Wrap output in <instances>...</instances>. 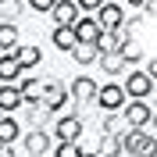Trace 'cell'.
<instances>
[{
	"label": "cell",
	"instance_id": "obj_19",
	"mask_svg": "<svg viewBox=\"0 0 157 157\" xmlns=\"http://www.w3.org/2000/svg\"><path fill=\"white\" fill-rule=\"evenodd\" d=\"M14 57L21 61V68H25V71H32V68H39L43 50H39V47H18V54H14Z\"/></svg>",
	"mask_w": 157,
	"mask_h": 157
},
{
	"label": "cell",
	"instance_id": "obj_29",
	"mask_svg": "<svg viewBox=\"0 0 157 157\" xmlns=\"http://www.w3.org/2000/svg\"><path fill=\"white\" fill-rule=\"evenodd\" d=\"M0 157H14V147H11V143H4V150H0Z\"/></svg>",
	"mask_w": 157,
	"mask_h": 157
},
{
	"label": "cell",
	"instance_id": "obj_3",
	"mask_svg": "<svg viewBox=\"0 0 157 157\" xmlns=\"http://www.w3.org/2000/svg\"><path fill=\"white\" fill-rule=\"evenodd\" d=\"M121 118H125L132 128H147L154 121V107H150L147 100H128L125 107H121Z\"/></svg>",
	"mask_w": 157,
	"mask_h": 157
},
{
	"label": "cell",
	"instance_id": "obj_26",
	"mask_svg": "<svg viewBox=\"0 0 157 157\" xmlns=\"http://www.w3.org/2000/svg\"><path fill=\"white\" fill-rule=\"evenodd\" d=\"M78 4V11H82V14H97L100 7H104V0H75Z\"/></svg>",
	"mask_w": 157,
	"mask_h": 157
},
{
	"label": "cell",
	"instance_id": "obj_25",
	"mask_svg": "<svg viewBox=\"0 0 157 157\" xmlns=\"http://www.w3.org/2000/svg\"><path fill=\"white\" fill-rule=\"evenodd\" d=\"M57 4H61V0H29V7H32V11H39V14H50Z\"/></svg>",
	"mask_w": 157,
	"mask_h": 157
},
{
	"label": "cell",
	"instance_id": "obj_9",
	"mask_svg": "<svg viewBox=\"0 0 157 157\" xmlns=\"http://www.w3.org/2000/svg\"><path fill=\"white\" fill-rule=\"evenodd\" d=\"M18 107H25V93H21V86L4 82V86H0V111L11 114V111H18Z\"/></svg>",
	"mask_w": 157,
	"mask_h": 157
},
{
	"label": "cell",
	"instance_id": "obj_20",
	"mask_svg": "<svg viewBox=\"0 0 157 157\" xmlns=\"http://www.w3.org/2000/svg\"><path fill=\"white\" fill-rule=\"evenodd\" d=\"M143 136H147V132H143V128H132V125L121 132V143H125V154H128V157H136V150H139V143H143Z\"/></svg>",
	"mask_w": 157,
	"mask_h": 157
},
{
	"label": "cell",
	"instance_id": "obj_28",
	"mask_svg": "<svg viewBox=\"0 0 157 157\" xmlns=\"http://www.w3.org/2000/svg\"><path fill=\"white\" fill-rule=\"evenodd\" d=\"M125 4H128L132 11H147V4H150V0H125Z\"/></svg>",
	"mask_w": 157,
	"mask_h": 157
},
{
	"label": "cell",
	"instance_id": "obj_1",
	"mask_svg": "<svg viewBox=\"0 0 157 157\" xmlns=\"http://www.w3.org/2000/svg\"><path fill=\"white\" fill-rule=\"evenodd\" d=\"M97 104L104 107V114H114V111H121L128 104V93H125V86L121 82H107V86H100V93H97Z\"/></svg>",
	"mask_w": 157,
	"mask_h": 157
},
{
	"label": "cell",
	"instance_id": "obj_32",
	"mask_svg": "<svg viewBox=\"0 0 157 157\" xmlns=\"http://www.w3.org/2000/svg\"><path fill=\"white\" fill-rule=\"evenodd\" d=\"M150 125H154V128H157V107H154V121H150Z\"/></svg>",
	"mask_w": 157,
	"mask_h": 157
},
{
	"label": "cell",
	"instance_id": "obj_5",
	"mask_svg": "<svg viewBox=\"0 0 157 157\" xmlns=\"http://www.w3.org/2000/svg\"><path fill=\"white\" fill-rule=\"evenodd\" d=\"M54 136H57V143H78V136H82V118L78 114H64L54 121Z\"/></svg>",
	"mask_w": 157,
	"mask_h": 157
},
{
	"label": "cell",
	"instance_id": "obj_22",
	"mask_svg": "<svg viewBox=\"0 0 157 157\" xmlns=\"http://www.w3.org/2000/svg\"><path fill=\"white\" fill-rule=\"evenodd\" d=\"M100 128H104V132H118V136H121V132L128 128V121H118V118L107 111V114H104V121H100Z\"/></svg>",
	"mask_w": 157,
	"mask_h": 157
},
{
	"label": "cell",
	"instance_id": "obj_31",
	"mask_svg": "<svg viewBox=\"0 0 157 157\" xmlns=\"http://www.w3.org/2000/svg\"><path fill=\"white\" fill-rule=\"evenodd\" d=\"M147 71H150V75H154V82H157V57H154V61H150V64H147Z\"/></svg>",
	"mask_w": 157,
	"mask_h": 157
},
{
	"label": "cell",
	"instance_id": "obj_27",
	"mask_svg": "<svg viewBox=\"0 0 157 157\" xmlns=\"http://www.w3.org/2000/svg\"><path fill=\"white\" fill-rule=\"evenodd\" d=\"M121 54H125V61H128V64H136V61H139V54H143V50H139L136 43H128V47L121 50Z\"/></svg>",
	"mask_w": 157,
	"mask_h": 157
},
{
	"label": "cell",
	"instance_id": "obj_36",
	"mask_svg": "<svg viewBox=\"0 0 157 157\" xmlns=\"http://www.w3.org/2000/svg\"><path fill=\"white\" fill-rule=\"evenodd\" d=\"M154 157H157V150H154Z\"/></svg>",
	"mask_w": 157,
	"mask_h": 157
},
{
	"label": "cell",
	"instance_id": "obj_10",
	"mask_svg": "<svg viewBox=\"0 0 157 157\" xmlns=\"http://www.w3.org/2000/svg\"><path fill=\"white\" fill-rule=\"evenodd\" d=\"M50 18H54V25H75V21L82 18V11H78L75 0H61L57 7L50 11Z\"/></svg>",
	"mask_w": 157,
	"mask_h": 157
},
{
	"label": "cell",
	"instance_id": "obj_23",
	"mask_svg": "<svg viewBox=\"0 0 157 157\" xmlns=\"http://www.w3.org/2000/svg\"><path fill=\"white\" fill-rule=\"evenodd\" d=\"M54 157H82V147L78 143H57L54 147Z\"/></svg>",
	"mask_w": 157,
	"mask_h": 157
},
{
	"label": "cell",
	"instance_id": "obj_18",
	"mask_svg": "<svg viewBox=\"0 0 157 157\" xmlns=\"http://www.w3.org/2000/svg\"><path fill=\"white\" fill-rule=\"evenodd\" d=\"M21 61L14 57V54H4V57H0V78H4V82H18L21 78Z\"/></svg>",
	"mask_w": 157,
	"mask_h": 157
},
{
	"label": "cell",
	"instance_id": "obj_6",
	"mask_svg": "<svg viewBox=\"0 0 157 157\" xmlns=\"http://www.w3.org/2000/svg\"><path fill=\"white\" fill-rule=\"evenodd\" d=\"M71 100H75V107H82V104H93L97 100V93H100V86H97V78H86V75H78V78H71Z\"/></svg>",
	"mask_w": 157,
	"mask_h": 157
},
{
	"label": "cell",
	"instance_id": "obj_30",
	"mask_svg": "<svg viewBox=\"0 0 157 157\" xmlns=\"http://www.w3.org/2000/svg\"><path fill=\"white\" fill-rule=\"evenodd\" d=\"M147 14H150V18H157V0H150V4H147Z\"/></svg>",
	"mask_w": 157,
	"mask_h": 157
},
{
	"label": "cell",
	"instance_id": "obj_21",
	"mask_svg": "<svg viewBox=\"0 0 157 157\" xmlns=\"http://www.w3.org/2000/svg\"><path fill=\"white\" fill-rule=\"evenodd\" d=\"M18 136H21V125L11 114H4V118H0V139H4V143H14Z\"/></svg>",
	"mask_w": 157,
	"mask_h": 157
},
{
	"label": "cell",
	"instance_id": "obj_35",
	"mask_svg": "<svg viewBox=\"0 0 157 157\" xmlns=\"http://www.w3.org/2000/svg\"><path fill=\"white\" fill-rule=\"evenodd\" d=\"M111 4H121V0H111Z\"/></svg>",
	"mask_w": 157,
	"mask_h": 157
},
{
	"label": "cell",
	"instance_id": "obj_2",
	"mask_svg": "<svg viewBox=\"0 0 157 157\" xmlns=\"http://www.w3.org/2000/svg\"><path fill=\"white\" fill-rule=\"evenodd\" d=\"M125 86V93H128V100H147L150 93H154V75L150 71H128V78L121 82Z\"/></svg>",
	"mask_w": 157,
	"mask_h": 157
},
{
	"label": "cell",
	"instance_id": "obj_33",
	"mask_svg": "<svg viewBox=\"0 0 157 157\" xmlns=\"http://www.w3.org/2000/svg\"><path fill=\"white\" fill-rule=\"evenodd\" d=\"M82 157H97V150H93V154H86V150H82Z\"/></svg>",
	"mask_w": 157,
	"mask_h": 157
},
{
	"label": "cell",
	"instance_id": "obj_12",
	"mask_svg": "<svg viewBox=\"0 0 157 157\" xmlns=\"http://www.w3.org/2000/svg\"><path fill=\"white\" fill-rule=\"evenodd\" d=\"M50 43L57 50H75L78 47V32H75V25H54V36H50Z\"/></svg>",
	"mask_w": 157,
	"mask_h": 157
},
{
	"label": "cell",
	"instance_id": "obj_17",
	"mask_svg": "<svg viewBox=\"0 0 157 157\" xmlns=\"http://www.w3.org/2000/svg\"><path fill=\"white\" fill-rule=\"evenodd\" d=\"M21 93H25V104H43L47 78H21Z\"/></svg>",
	"mask_w": 157,
	"mask_h": 157
},
{
	"label": "cell",
	"instance_id": "obj_16",
	"mask_svg": "<svg viewBox=\"0 0 157 157\" xmlns=\"http://www.w3.org/2000/svg\"><path fill=\"white\" fill-rule=\"evenodd\" d=\"M18 29H14V21H4L0 25V57L4 54H18Z\"/></svg>",
	"mask_w": 157,
	"mask_h": 157
},
{
	"label": "cell",
	"instance_id": "obj_15",
	"mask_svg": "<svg viewBox=\"0 0 157 157\" xmlns=\"http://www.w3.org/2000/svg\"><path fill=\"white\" fill-rule=\"evenodd\" d=\"M118 154H125L121 136H118V132H104L100 143H97V157H118Z\"/></svg>",
	"mask_w": 157,
	"mask_h": 157
},
{
	"label": "cell",
	"instance_id": "obj_34",
	"mask_svg": "<svg viewBox=\"0 0 157 157\" xmlns=\"http://www.w3.org/2000/svg\"><path fill=\"white\" fill-rule=\"evenodd\" d=\"M25 157H47V154H25Z\"/></svg>",
	"mask_w": 157,
	"mask_h": 157
},
{
	"label": "cell",
	"instance_id": "obj_7",
	"mask_svg": "<svg viewBox=\"0 0 157 157\" xmlns=\"http://www.w3.org/2000/svg\"><path fill=\"white\" fill-rule=\"evenodd\" d=\"M97 21L104 25V32H114L125 25V11H121V4H111V0H104V7L97 11Z\"/></svg>",
	"mask_w": 157,
	"mask_h": 157
},
{
	"label": "cell",
	"instance_id": "obj_8",
	"mask_svg": "<svg viewBox=\"0 0 157 157\" xmlns=\"http://www.w3.org/2000/svg\"><path fill=\"white\" fill-rule=\"evenodd\" d=\"M75 32H78V43H100L104 25L97 21V14H82V18L75 21Z\"/></svg>",
	"mask_w": 157,
	"mask_h": 157
},
{
	"label": "cell",
	"instance_id": "obj_24",
	"mask_svg": "<svg viewBox=\"0 0 157 157\" xmlns=\"http://www.w3.org/2000/svg\"><path fill=\"white\" fill-rule=\"evenodd\" d=\"M154 150H157V136H143V143H139L136 157H154Z\"/></svg>",
	"mask_w": 157,
	"mask_h": 157
},
{
	"label": "cell",
	"instance_id": "obj_4",
	"mask_svg": "<svg viewBox=\"0 0 157 157\" xmlns=\"http://www.w3.org/2000/svg\"><path fill=\"white\" fill-rule=\"evenodd\" d=\"M71 100V89L64 86V82H57V78H47V93H43V107L54 114V111H61L64 104Z\"/></svg>",
	"mask_w": 157,
	"mask_h": 157
},
{
	"label": "cell",
	"instance_id": "obj_13",
	"mask_svg": "<svg viewBox=\"0 0 157 157\" xmlns=\"http://www.w3.org/2000/svg\"><path fill=\"white\" fill-rule=\"evenodd\" d=\"M100 54H104L100 43H78V47L71 50V61H75L78 68H89V64H97V61H100Z\"/></svg>",
	"mask_w": 157,
	"mask_h": 157
},
{
	"label": "cell",
	"instance_id": "obj_11",
	"mask_svg": "<svg viewBox=\"0 0 157 157\" xmlns=\"http://www.w3.org/2000/svg\"><path fill=\"white\" fill-rule=\"evenodd\" d=\"M100 71H104V75L107 78H114V75H121V71L128 68V61H125V54H121V50H111V54H100Z\"/></svg>",
	"mask_w": 157,
	"mask_h": 157
},
{
	"label": "cell",
	"instance_id": "obj_14",
	"mask_svg": "<svg viewBox=\"0 0 157 157\" xmlns=\"http://www.w3.org/2000/svg\"><path fill=\"white\" fill-rule=\"evenodd\" d=\"M25 154H50V132L47 128H32V132H25Z\"/></svg>",
	"mask_w": 157,
	"mask_h": 157
}]
</instances>
